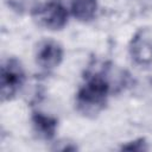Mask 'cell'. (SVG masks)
Listing matches in <instances>:
<instances>
[{"instance_id":"obj_1","label":"cell","mask_w":152,"mask_h":152,"mask_svg":"<svg viewBox=\"0 0 152 152\" xmlns=\"http://www.w3.org/2000/svg\"><path fill=\"white\" fill-rule=\"evenodd\" d=\"M110 86L108 81L99 75L88 78L87 83L78 90L76 106L83 115H96L106 106Z\"/></svg>"},{"instance_id":"obj_2","label":"cell","mask_w":152,"mask_h":152,"mask_svg":"<svg viewBox=\"0 0 152 152\" xmlns=\"http://www.w3.org/2000/svg\"><path fill=\"white\" fill-rule=\"evenodd\" d=\"M33 20L42 27L57 31L62 30L68 23V12L58 2H48L37 6L32 11Z\"/></svg>"},{"instance_id":"obj_3","label":"cell","mask_w":152,"mask_h":152,"mask_svg":"<svg viewBox=\"0 0 152 152\" xmlns=\"http://www.w3.org/2000/svg\"><path fill=\"white\" fill-rule=\"evenodd\" d=\"M25 75L20 63L14 59H7L1 66L0 86H1V99L2 101L11 100L20 89L24 82Z\"/></svg>"},{"instance_id":"obj_4","label":"cell","mask_w":152,"mask_h":152,"mask_svg":"<svg viewBox=\"0 0 152 152\" xmlns=\"http://www.w3.org/2000/svg\"><path fill=\"white\" fill-rule=\"evenodd\" d=\"M129 55L139 65L152 63V28H140L129 43Z\"/></svg>"},{"instance_id":"obj_5","label":"cell","mask_w":152,"mask_h":152,"mask_svg":"<svg viewBox=\"0 0 152 152\" xmlns=\"http://www.w3.org/2000/svg\"><path fill=\"white\" fill-rule=\"evenodd\" d=\"M63 59V49L62 46L52 40L45 39L42 40L36 50V62L44 69H53L61 64Z\"/></svg>"},{"instance_id":"obj_6","label":"cell","mask_w":152,"mask_h":152,"mask_svg":"<svg viewBox=\"0 0 152 152\" xmlns=\"http://www.w3.org/2000/svg\"><path fill=\"white\" fill-rule=\"evenodd\" d=\"M32 124L34 132L43 139H52L57 129V120L43 113H33Z\"/></svg>"},{"instance_id":"obj_7","label":"cell","mask_w":152,"mask_h":152,"mask_svg":"<svg viewBox=\"0 0 152 152\" xmlns=\"http://www.w3.org/2000/svg\"><path fill=\"white\" fill-rule=\"evenodd\" d=\"M97 11V0H72L71 13L80 21L91 20Z\"/></svg>"},{"instance_id":"obj_8","label":"cell","mask_w":152,"mask_h":152,"mask_svg":"<svg viewBox=\"0 0 152 152\" xmlns=\"http://www.w3.org/2000/svg\"><path fill=\"white\" fill-rule=\"evenodd\" d=\"M121 150H126V151H145L147 150V144L145 141V139H137L134 141H131L126 145H122Z\"/></svg>"}]
</instances>
